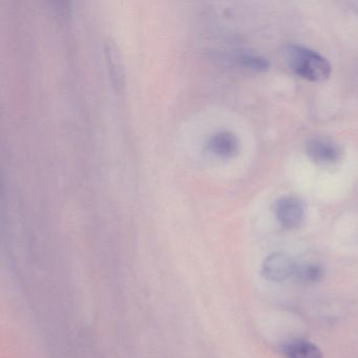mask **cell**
<instances>
[{
  "mask_svg": "<svg viewBox=\"0 0 358 358\" xmlns=\"http://www.w3.org/2000/svg\"><path fill=\"white\" fill-rule=\"evenodd\" d=\"M286 58L291 70L306 80L324 83L331 76L332 68L330 62L309 48L299 45H288Z\"/></svg>",
  "mask_w": 358,
  "mask_h": 358,
  "instance_id": "6da1fadb",
  "label": "cell"
},
{
  "mask_svg": "<svg viewBox=\"0 0 358 358\" xmlns=\"http://www.w3.org/2000/svg\"><path fill=\"white\" fill-rule=\"evenodd\" d=\"M274 213L278 223L286 229H296L305 221V206L295 196H285L278 199L274 206Z\"/></svg>",
  "mask_w": 358,
  "mask_h": 358,
  "instance_id": "7a4b0ae2",
  "label": "cell"
},
{
  "mask_svg": "<svg viewBox=\"0 0 358 358\" xmlns=\"http://www.w3.org/2000/svg\"><path fill=\"white\" fill-rule=\"evenodd\" d=\"M296 267V261L292 257L285 253H273L264 261L262 274L269 282H285L293 278Z\"/></svg>",
  "mask_w": 358,
  "mask_h": 358,
  "instance_id": "3957f363",
  "label": "cell"
},
{
  "mask_svg": "<svg viewBox=\"0 0 358 358\" xmlns=\"http://www.w3.org/2000/svg\"><path fill=\"white\" fill-rule=\"evenodd\" d=\"M306 154L316 164L331 166L341 158V148L327 138H312L306 143Z\"/></svg>",
  "mask_w": 358,
  "mask_h": 358,
  "instance_id": "277c9868",
  "label": "cell"
},
{
  "mask_svg": "<svg viewBox=\"0 0 358 358\" xmlns=\"http://www.w3.org/2000/svg\"><path fill=\"white\" fill-rule=\"evenodd\" d=\"M106 55L113 85L116 87L117 91H120L124 85V71L118 48L113 41H108L106 43Z\"/></svg>",
  "mask_w": 358,
  "mask_h": 358,
  "instance_id": "5b68a950",
  "label": "cell"
},
{
  "mask_svg": "<svg viewBox=\"0 0 358 358\" xmlns=\"http://www.w3.org/2000/svg\"><path fill=\"white\" fill-rule=\"evenodd\" d=\"M287 358H322L317 345L306 339H293L282 348Z\"/></svg>",
  "mask_w": 358,
  "mask_h": 358,
  "instance_id": "8992f818",
  "label": "cell"
},
{
  "mask_svg": "<svg viewBox=\"0 0 358 358\" xmlns=\"http://www.w3.org/2000/svg\"><path fill=\"white\" fill-rule=\"evenodd\" d=\"M210 148L217 156L230 158L238 154L240 143L234 134L223 131V133L217 134L210 141Z\"/></svg>",
  "mask_w": 358,
  "mask_h": 358,
  "instance_id": "52a82bcc",
  "label": "cell"
},
{
  "mask_svg": "<svg viewBox=\"0 0 358 358\" xmlns=\"http://www.w3.org/2000/svg\"><path fill=\"white\" fill-rule=\"evenodd\" d=\"M324 269L320 264L303 263L297 264L293 280L299 284L313 285L324 278Z\"/></svg>",
  "mask_w": 358,
  "mask_h": 358,
  "instance_id": "ba28073f",
  "label": "cell"
},
{
  "mask_svg": "<svg viewBox=\"0 0 358 358\" xmlns=\"http://www.w3.org/2000/svg\"><path fill=\"white\" fill-rule=\"evenodd\" d=\"M236 59L242 68L255 73L266 72L270 66L268 59L253 53H240L236 56Z\"/></svg>",
  "mask_w": 358,
  "mask_h": 358,
  "instance_id": "9c48e42d",
  "label": "cell"
}]
</instances>
